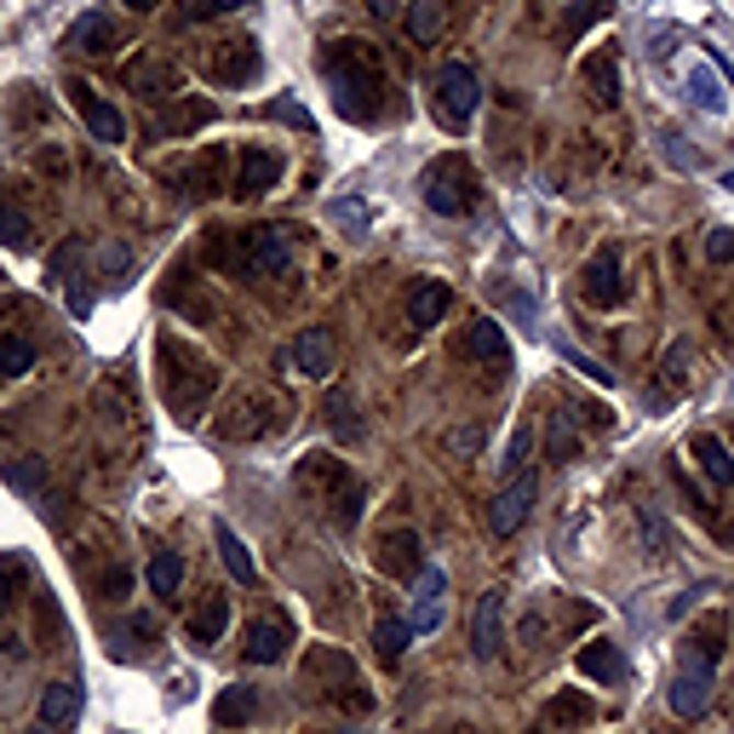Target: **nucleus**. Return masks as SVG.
Listing matches in <instances>:
<instances>
[{
    "instance_id": "nucleus-4",
    "label": "nucleus",
    "mask_w": 734,
    "mask_h": 734,
    "mask_svg": "<svg viewBox=\"0 0 734 734\" xmlns=\"http://www.w3.org/2000/svg\"><path fill=\"white\" fill-rule=\"evenodd\" d=\"M213 259L230 264L236 275H247V282H264V275L287 270L293 241H287V230H275V224H259V230H241V236H218Z\"/></svg>"
},
{
    "instance_id": "nucleus-44",
    "label": "nucleus",
    "mask_w": 734,
    "mask_h": 734,
    "mask_svg": "<svg viewBox=\"0 0 734 734\" xmlns=\"http://www.w3.org/2000/svg\"><path fill=\"white\" fill-rule=\"evenodd\" d=\"M270 115H275V121H287V126H298V133H310V110H305V104H293V98H275Z\"/></svg>"
},
{
    "instance_id": "nucleus-12",
    "label": "nucleus",
    "mask_w": 734,
    "mask_h": 734,
    "mask_svg": "<svg viewBox=\"0 0 734 734\" xmlns=\"http://www.w3.org/2000/svg\"><path fill=\"white\" fill-rule=\"evenodd\" d=\"M207 75H213V81H224V87H247L252 75H259V46H252V41H224V46H213Z\"/></svg>"
},
{
    "instance_id": "nucleus-49",
    "label": "nucleus",
    "mask_w": 734,
    "mask_h": 734,
    "mask_svg": "<svg viewBox=\"0 0 734 734\" xmlns=\"http://www.w3.org/2000/svg\"><path fill=\"white\" fill-rule=\"evenodd\" d=\"M705 259H712V264H729V259H734V230H712V236H705Z\"/></svg>"
},
{
    "instance_id": "nucleus-6",
    "label": "nucleus",
    "mask_w": 734,
    "mask_h": 734,
    "mask_svg": "<svg viewBox=\"0 0 734 734\" xmlns=\"http://www.w3.org/2000/svg\"><path fill=\"white\" fill-rule=\"evenodd\" d=\"M425 201H430V213H442V218H460L476 207V167L465 156H437L425 167Z\"/></svg>"
},
{
    "instance_id": "nucleus-22",
    "label": "nucleus",
    "mask_w": 734,
    "mask_h": 734,
    "mask_svg": "<svg viewBox=\"0 0 734 734\" xmlns=\"http://www.w3.org/2000/svg\"><path fill=\"white\" fill-rule=\"evenodd\" d=\"M579 671H586V677H597V682H609V689H614V682H625V654L614 648V643H586V648H579Z\"/></svg>"
},
{
    "instance_id": "nucleus-29",
    "label": "nucleus",
    "mask_w": 734,
    "mask_h": 734,
    "mask_svg": "<svg viewBox=\"0 0 734 734\" xmlns=\"http://www.w3.org/2000/svg\"><path fill=\"white\" fill-rule=\"evenodd\" d=\"M224 179V149H207V156H195L184 172H179V190L190 184V195H213Z\"/></svg>"
},
{
    "instance_id": "nucleus-15",
    "label": "nucleus",
    "mask_w": 734,
    "mask_h": 734,
    "mask_svg": "<svg viewBox=\"0 0 734 734\" xmlns=\"http://www.w3.org/2000/svg\"><path fill=\"white\" fill-rule=\"evenodd\" d=\"M666 700H671L677 718H700L705 705H712V671H705V666H682Z\"/></svg>"
},
{
    "instance_id": "nucleus-20",
    "label": "nucleus",
    "mask_w": 734,
    "mask_h": 734,
    "mask_svg": "<svg viewBox=\"0 0 734 734\" xmlns=\"http://www.w3.org/2000/svg\"><path fill=\"white\" fill-rule=\"evenodd\" d=\"M81 718V682H53L41 695V729H69Z\"/></svg>"
},
{
    "instance_id": "nucleus-35",
    "label": "nucleus",
    "mask_w": 734,
    "mask_h": 734,
    "mask_svg": "<svg viewBox=\"0 0 734 734\" xmlns=\"http://www.w3.org/2000/svg\"><path fill=\"white\" fill-rule=\"evenodd\" d=\"M373 643H379V654H385V660H402V648L414 643V625H408V620H391V614H385V620L373 625Z\"/></svg>"
},
{
    "instance_id": "nucleus-56",
    "label": "nucleus",
    "mask_w": 734,
    "mask_h": 734,
    "mask_svg": "<svg viewBox=\"0 0 734 734\" xmlns=\"http://www.w3.org/2000/svg\"><path fill=\"white\" fill-rule=\"evenodd\" d=\"M723 190H729V195H734V172H723Z\"/></svg>"
},
{
    "instance_id": "nucleus-5",
    "label": "nucleus",
    "mask_w": 734,
    "mask_h": 734,
    "mask_svg": "<svg viewBox=\"0 0 734 734\" xmlns=\"http://www.w3.org/2000/svg\"><path fill=\"white\" fill-rule=\"evenodd\" d=\"M293 425V402L282 391H241L218 419V442H264Z\"/></svg>"
},
{
    "instance_id": "nucleus-50",
    "label": "nucleus",
    "mask_w": 734,
    "mask_h": 734,
    "mask_svg": "<svg viewBox=\"0 0 734 734\" xmlns=\"http://www.w3.org/2000/svg\"><path fill=\"white\" fill-rule=\"evenodd\" d=\"M448 453H483V430H476V425L453 430V437H448Z\"/></svg>"
},
{
    "instance_id": "nucleus-8",
    "label": "nucleus",
    "mask_w": 734,
    "mask_h": 734,
    "mask_svg": "<svg viewBox=\"0 0 734 734\" xmlns=\"http://www.w3.org/2000/svg\"><path fill=\"white\" fill-rule=\"evenodd\" d=\"M534 494H540V483H534V476H511V488H499L494 494V505H488V528H494V534L505 540V534H517V528L528 522V511H534Z\"/></svg>"
},
{
    "instance_id": "nucleus-2",
    "label": "nucleus",
    "mask_w": 734,
    "mask_h": 734,
    "mask_svg": "<svg viewBox=\"0 0 734 734\" xmlns=\"http://www.w3.org/2000/svg\"><path fill=\"white\" fill-rule=\"evenodd\" d=\"M161 391H167L172 414L195 419L213 402V391H218V368L201 357V350H184L179 339H161Z\"/></svg>"
},
{
    "instance_id": "nucleus-19",
    "label": "nucleus",
    "mask_w": 734,
    "mask_h": 734,
    "mask_svg": "<svg viewBox=\"0 0 734 734\" xmlns=\"http://www.w3.org/2000/svg\"><path fill=\"white\" fill-rule=\"evenodd\" d=\"M442 597H448V579L437 568H425L419 574V609H414V637H425V631H437L442 625Z\"/></svg>"
},
{
    "instance_id": "nucleus-39",
    "label": "nucleus",
    "mask_w": 734,
    "mask_h": 734,
    "mask_svg": "<svg viewBox=\"0 0 734 734\" xmlns=\"http://www.w3.org/2000/svg\"><path fill=\"white\" fill-rule=\"evenodd\" d=\"M327 419H334V430L350 442V437H362V425H357V408H350V391H334L327 396Z\"/></svg>"
},
{
    "instance_id": "nucleus-46",
    "label": "nucleus",
    "mask_w": 734,
    "mask_h": 734,
    "mask_svg": "<svg viewBox=\"0 0 734 734\" xmlns=\"http://www.w3.org/2000/svg\"><path fill=\"white\" fill-rule=\"evenodd\" d=\"M682 362H689V345H671V350H666V379H671V391L689 385V368H682Z\"/></svg>"
},
{
    "instance_id": "nucleus-21",
    "label": "nucleus",
    "mask_w": 734,
    "mask_h": 734,
    "mask_svg": "<svg viewBox=\"0 0 734 734\" xmlns=\"http://www.w3.org/2000/svg\"><path fill=\"white\" fill-rule=\"evenodd\" d=\"M275 179H282V161H275L270 149H241V172H236L241 195H264Z\"/></svg>"
},
{
    "instance_id": "nucleus-55",
    "label": "nucleus",
    "mask_w": 734,
    "mask_h": 734,
    "mask_svg": "<svg viewBox=\"0 0 734 734\" xmlns=\"http://www.w3.org/2000/svg\"><path fill=\"white\" fill-rule=\"evenodd\" d=\"M126 7H133V12H156V0H126Z\"/></svg>"
},
{
    "instance_id": "nucleus-57",
    "label": "nucleus",
    "mask_w": 734,
    "mask_h": 734,
    "mask_svg": "<svg viewBox=\"0 0 734 734\" xmlns=\"http://www.w3.org/2000/svg\"><path fill=\"white\" fill-rule=\"evenodd\" d=\"M345 734H362V729H345Z\"/></svg>"
},
{
    "instance_id": "nucleus-37",
    "label": "nucleus",
    "mask_w": 734,
    "mask_h": 734,
    "mask_svg": "<svg viewBox=\"0 0 734 734\" xmlns=\"http://www.w3.org/2000/svg\"><path fill=\"white\" fill-rule=\"evenodd\" d=\"M586 81H591V98H597V104H614V98H620V69H614V58H609V53L591 58Z\"/></svg>"
},
{
    "instance_id": "nucleus-51",
    "label": "nucleus",
    "mask_w": 734,
    "mask_h": 734,
    "mask_svg": "<svg viewBox=\"0 0 734 734\" xmlns=\"http://www.w3.org/2000/svg\"><path fill=\"white\" fill-rule=\"evenodd\" d=\"M7 483L12 488H35L41 483V465H7Z\"/></svg>"
},
{
    "instance_id": "nucleus-16",
    "label": "nucleus",
    "mask_w": 734,
    "mask_h": 734,
    "mask_svg": "<svg viewBox=\"0 0 734 734\" xmlns=\"http://www.w3.org/2000/svg\"><path fill=\"white\" fill-rule=\"evenodd\" d=\"M287 643H293V625L287 620H252V631H247V660L252 666H275L287 654Z\"/></svg>"
},
{
    "instance_id": "nucleus-48",
    "label": "nucleus",
    "mask_w": 734,
    "mask_h": 734,
    "mask_svg": "<svg viewBox=\"0 0 734 734\" xmlns=\"http://www.w3.org/2000/svg\"><path fill=\"white\" fill-rule=\"evenodd\" d=\"M247 0H195L190 7V23H201V18H224V12H241Z\"/></svg>"
},
{
    "instance_id": "nucleus-33",
    "label": "nucleus",
    "mask_w": 734,
    "mask_h": 734,
    "mask_svg": "<svg viewBox=\"0 0 734 734\" xmlns=\"http://www.w3.org/2000/svg\"><path fill=\"white\" fill-rule=\"evenodd\" d=\"M213 121V104H184L179 98V110H167L156 121V138H172V133H190V126H207Z\"/></svg>"
},
{
    "instance_id": "nucleus-28",
    "label": "nucleus",
    "mask_w": 734,
    "mask_h": 734,
    "mask_svg": "<svg viewBox=\"0 0 734 734\" xmlns=\"http://www.w3.org/2000/svg\"><path fill=\"white\" fill-rule=\"evenodd\" d=\"M224 625H230V597H207V602H201V609L190 614V643H201V648H207V643H218V631Z\"/></svg>"
},
{
    "instance_id": "nucleus-40",
    "label": "nucleus",
    "mask_w": 734,
    "mask_h": 734,
    "mask_svg": "<svg viewBox=\"0 0 734 734\" xmlns=\"http://www.w3.org/2000/svg\"><path fill=\"white\" fill-rule=\"evenodd\" d=\"M0 241L7 247H30V218H23V207H0Z\"/></svg>"
},
{
    "instance_id": "nucleus-25",
    "label": "nucleus",
    "mask_w": 734,
    "mask_h": 734,
    "mask_svg": "<svg viewBox=\"0 0 734 734\" xmlns=\"http://www.w3.org/2000/svg\"><path fill=\"white\" fill-rule=\"evenodd\" d=\"M689 98H695V110H705V115H723V110H729L718 64H695V69H689Z\"/></svg>"
},
{
    "instance_id": "nucleus-24",
    "label": "nucleus",
    "mask_w": 734,
    "mask_h": 734,
    "mask_svg": "<svg viewBox=\"0 0 734 734\" xmlns=\"http://www.w3.org/2000/svg\"><path fill=\"white\" fill-rule=\"evenodd\" d=\"M126 87L144 92V98H184V92H179V75H172L167 64H149V58L126 69Z\"/></svg>"
},
{
    "instance_id": "nucleus-38",
    "label": "nucleus",
    "mask_w": 734,
    "mask_h": 734,
    "mask_svg": "<svg viewBox=\"0 0 734 734\" xmlns=\"http://www.w3.org/2000/svg\"><path fill=\"white\" fill-rule=\"evenodd\" d=\"M218 723H252V712H259V700H252V689H230V695H218Z\"/></svg>"
},
{
    "instance_id": "nucleus-3",
    "label": "nucleus",
    "mask_w": 734,
    "mask_h": 734,
    "mask_svg": "<svg viewBox=\"0 0 734 734\" xmlns=\"http://www.w3.org/2000/svg\"><path fill=\"white\" fill-rule=\"evenodd\" d=\"M298 494L327 505L339 528H357V517H362V483L350 476L345 460H334V453H305V460H298Z\"/></svg>"
},
{
    "instance_id": "nucleus-1",
    "label": "nucleus",
    "mask_w": 734,
    "mask_h": 734,
    "mask_svg": "<svg viewBox=\"0 0 734 734\" xmlns=\"http://www.w3.org/2000/svg\"><path fill=\"white\" fill-rule=\"evenodd\" d=\"M321 75L334 87V104L350 115V121H373L379 115V92H385V69L368 53L362 41H334L321 53Z\"/></svg>"
},
{
    "instance_id": "nucleus-41",
    "label": "nucleus",
    "mask_w": 734,
    "mask_h": 734,
    "mask_svg": "<svg viewBox=\"0 0 734 734\" xmlns=\"http://www.w3.org/2000/svg\"><path fill=\"white\" fill-rule=\"evenodd\" d=\"M528 453H534V430H528V425H517V437H511V448H505V471H511V476H522V465H528Z\"/></svg>"
},
{
    "instance_id": "nucleus-10",
    "label": "nucleus",
    "mask_w": 734,
    "mask_h": 734,
    "mask_svg": "<svg viewBox=\"0 0 734 734\" xmlns=\"http://www.w3.org/2000/svg\"><path fill=\"white\" fill-rule=\"evenodd\" d=\"M460 357L476 362V368H511V339H505L499 321L476 316V321L465 327V339H460Z\"/></svg>"
},
{
    "instance_id": "nucleus-43",
    "label": "nucleus",
    "mask_w": 734,
    "mask_h": 734,
    "mask_svg": "<svg viewBox=\"0 0 734 734\" xmlns=\"http://www.w3.org/2000/svg\"><path fill=\"white\" fill-rule=\"evenodd\" d=\"M23 574H30L23 556H7V563H0V609H12V586H18Z\"/></svg>"
},
{
    "instance_id": "nucleus-30",
    "label": "nucleus",
    "mask_w": 734,
    "mask_h": 734,
    "mask_svg": "<svg viewBox=\"0 0 734 734\" xmlns=\"http://www.w3.org/2000/svg\"><path fill=\"white\" fill-rule=\"evenodd\" d=\"M689 448L700 453V465H705V476H712V483H734V460H729V448L712 437V430H700Z\"/></svg>"
},
{
    "instance_id": "nucleus-34",
    "label": "nucleus",
    "mask_w": 734,
    "mask_h": 734,
    "mask_svg": "<svg viewBox=\"0 0 734 734\" xmlns=\"http://www.w3.org/2000/svg\"><path fill=\"white\" fill-rule=\"evenodd\" d=\"M35 368V345L23 339V334H0V373L18 379V373H30Z\"/></svg>"
},
{
    "instance_id": "nucleus-47",
    "label": "nucleus",
    "mask_w": 734,
    "mask_h": 734,
    "mask_svg": "<svg viewBox=\"0 0 734 734\" xmlns=\"http://www.w3.org/2000/svg\"><path fill=\"white\" fill-rule=\"evenodd\" d=\"M602 12H609V0H579L574 18H568V35H586V23H591V18H602Z\"/></svg>"
},
{
    "instance_id": "nucleus-36",
    "label": "nucleus",
    "mask_w": 734,
    "mask_h": 734,
    "mask_svg": "<svg viewBox=\"0 0 734 734\" xmlns=\"http://www.w3.org/2000/svg\"><path fill=\"white\" fill-rule=\"evenodd\" d=\"M591 718H597V705H591L586 695H574V689L551 700V729H568V723H591Z\"/></svg>"
},
{
    "instance_id": "nucleus-13",
    "label": "nucleus",
    "mask_w": 734,
    "mask_h": 734,
    "mask_svg": "<svg viewBox=\"0 0 734 734\" xmlns=\"http://www.w3.org/2000/svg\"><path fill=\"white\" fill-rule=\"evenodd\" d=\"M379 568H385L391 579H414V574H425V545H419L414 528H396V534L379 540Z\"/></svg>"
},
{
    "instance_id": "nucleus-58",
    "label": "nucleus",
    "mask_w": 734,
    "mask_h": 734,
    "mask_svg": "<svg viewBox=\"0 0 734 734\" xmlns=\"http://www.w3.org/2000/svg\"><path fill=\"white\" fill-rule=\"evenodd\" d=\"M551 7H556V0H551Z\"/></svg>"
},
{
    "instance_id": "nucleus-26",
    "label": "nucleus",
    "mask_w": 734,
    "mask_h": 734,
    "mask_svg": "<svg viewBox=\"0 0 734 734\" xmlns=\"http://www.w3.org/2000/svg\"><path fill=\"white\" fill-rule=\"evenodd\" d=\"M402 23H408L414 46H430V41H437V35L448 30V0H414V7H408V18H402Z\"/></svg>"
},
{
    "instance_id": "nucleus-18",
    "label": "nucleus",
    "mask_w": 734,
    "mask_h": 734,
    "mask_svg": "<svg viewBox=\"0 0 734 734\" xmlns=\"http://www.w3.org/2000/svg\"><path fill=\"white\" fill-rule=\"evenodd\" d=\"M293 368L310 373V379H327V373H334V339H327L321 327L298 334V339H293Z\"/></svg>"
},
{
    "instance_id": "nucleus-7",
    "label": "nucleus",
    "mask_w": 734,
    "mask_h": 734,
    "mask_svg": "<svg viewBox=\"0 0 734 734\" xmlns=\"http://www.w3.org/2000/svg\"><path fill=\"white\" fill-rule=\"evenodd\" d=\"M476 98H483V87H476V75L465 64H448L437 75V115H442V126H465L476 115Z\"/></svg>"
},
{
    "instance_id": "nucleus-27",
    "label": "nucleus",
    "mask_w": 734,
    "mask_h": 734,
    "mask_svg": "<svg viewBox=\"0 0 734 734\" xmlns=\"http://www.w3.org/2000/svg\"><path fill=\"white\" fill-rule=\"evenodd\" d=\"M448 305H453V293H448L442 282H419L414 298H408V321H414V327H437V321L448 316Z\"/></svg>"
},
{
    "instance_id": "nucleus-9",
    "label": "nucleus",
    "mask_w": 734,
    "mask_h": 734,
    "mask_svg": "<svg viewBox=\"0 0 734 734\" xmlns=\"http://www.w3.org/2000/svg\"><path fill=\"white\" fill-rule=\"evenodd\" d=\"M586 305H597V310H614L620 298H625V275H620V252L614 247H597L591 259H586Z\"/></svg>"
},
{
    "instance_id": "nucleus-32",
    "label": "nucleus",
    "mask_w": 734,
    "mask_h": 734,
    "mask_svg": "<svg viewBox=\"0 0 734 734\" xmlns=\"http://www.w3.org/2000/svg\"><path fill=\"white\" fill-rule=\"evenodd\" d=\"M218 556H224V568H230V579H236V586H252V579H259V568H252L247 545L230 534V528H218Z\"/></svg>"
},
{
    "instance_id": "nucleus-17",
    "label": "nucleus",
    "mask_w": 734,
    "mask_h": 734,
    "mask_svg": "<svg viewBox=\"0 0 734 734\" xmlns=\"http://www.w3.org/2000/svg\"><path fill=\"white\" fill-rule=\"evenodd\" d=\"M499 643H505V591H483V602H476V654L494 660Z\"/></svg>"
},
{
    "instance_id": "nucleus-53",
    "label": "nucleus",
    "mask_w": 734,
    "mask_h": 734,
    "mask_svg": "<svg viewBox=\"0 0 734 734\" xmlns=\"http://www.w3.org/2000/svg\"><path fill=\"white\" fill-rule=\"evenodd\" d=\"M334 218H345V224H368V213L357 207V201H339V207H334Z\"/></svg>"
},
{
    "instance_id": "nucleus-52",
    "label": "nucleus",
    "mask_w": 734,
    "mask_h": 734,
    "mask_svg": "<svg viewBox=\"0 0 734 734\" xmlns=\"http://www.w3.org/2000/svg\"><path fill=\"white\" fill-rule=\"evenodd\" d=\"M69 310L75 316H92V293L87 287H69Z\"/></svg>"
},
{
    "instance_id": "nucleus-42",
    "label": "nucleus",
    "mask_w": 734,
    "mask_h": 734,
    "mask_svg": "<svg viewBox=\"0 0 734 734\" xmlns=\"http://www.w3.org/2000/svg\"><path fill=\"white\" fill-rule=\"evenodd\" d=\"M551 460H574V425H568V414H551Z\"/></svg>"
},
{
    "instance_id": "nucleus-23",
    "label": "nucleus",
    "mask_w": 734,
    "mask_h": 734,
    "mask_svg": "<svg viewBox=\"0 0 734 734\" xmlns=\"http://www.w3.org/2000/svg\"><path fill=\"white\" fill-rule=\"evenodd\" d=\"M723 637H729V620L712 614L700 631H689V654H682V666H705V671H712L718 654H723Z\"/></svg>"
},
{
    "instance_id": "nucleus-54",
    "label": "nucleus",
    "mask_w": 734,
    "mask_h": 734,
    "mask_svg": "<svg viewBox=\"0 0 734 734\" xmlns=\"http://www.w3.org/2000/svg\"><path fill=\"white\" fill-rule=\"evenodd\" d=\"M373 7V18H396V0H368Z\"/></svg>"
},
{
    "instance_id": "nucleus-14",
    "label": "nucleus",
    "mask_w": 734,
    "mask_h": 734,
    "mask_svg": "<svg viewBox=\"0 0 734 734\" xmlns=\"http://www.w3.org/2000/svg\"><path fill=\"white\" fill-rule=\"evenodd\" d=\"M69 92H75V110H81V121H87V133H92V138H104V144H121V138H126V121H121L115 104L92 98L81 81H69Z\"/></svg>"
},
{
    "instance_id": "nucleus-31",
    "label": "nucleus",
    "mask_w": 734,
    "mask_h": 734,
    "mask_svg": "<svg viewBox=\"0 0 734 734\" xmlns=\"http://www.w3.org/2000/svg\"><path fill=\"white\" fill-rule=\"evenodd\" d=\"M179 586H184V556L179 551H156V556H149V591L172 597Z\"/></svg>"
},
{
    "instance_id": "nucleus-11",
    "label": "nucleus",
    "mask_w": 734,
    "mask_h": 734,
    "mask_svg": "<svg viewBox=\"0 0 734 734\" xmlns=\"http://www.w3.org/2000/svg\"><path fill=\"white\" fill-rule=\"evenodd\" d=\"M64 53H75V58H110L115 53V23L104 12H81L69 23V35H64Z\"/></svg>"
},
{
    "instance_id": "nucleus-45",
    "label": "nucleus",
    "mask_w": 734,
    "mask_h": 734,
    "mask_svg": "<svg viewBox=\"0 0 734 734\" xmlns=\"http://www.w3.org/2000/svg\"><path fill=\"white\" fill-rule=\"evenodd\" d=\"M637 528H643V534H648V551H654V556H666V522H660V517H654V511H648V505H643V511H637Z\"/></svg>"
}]
</instances>
